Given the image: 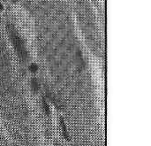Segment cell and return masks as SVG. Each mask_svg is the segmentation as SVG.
I'll return each mask as SVG.
<instances>
[{
	"mask_svg": "<svg viewBox=\"0 0 151 146\" xmlns=\"http://www.w3.org/2000/svg\"><path fill=\"white\" fill-rule=\"evenodd\" d=\"M7 29L9 32V35L11 36V39L13 41V43L14 45V48L16 51L18 52L19 56L22 59H27L28 58V52L27 51L26 47L24 45V41L23 39L17 34L16 30L13 28V27L10 24H7Z\"/></svg>",
	"mask_w": 151,
	"mask_h": 146,
	"instance_id": "1",
	"label": "cell"
},
{
	"mask_svg": "<svg viewBox=\"0 0 151 146\" xmlns=\"http://www.w3.org/2000/svg\"><path fill=\"white\" fill-rule=\"evenodd\" d=\"M59 123H60V126H61L62 133H63L64 137H65L66 140H70V135H69V133H68V130H67L66 125H65V121H64V120L62 118H60Z\"/></svg>",
	"mask_w": 151,
	"mask_h": 146,
	"instance_id": "2",
	"label": "cell"
},
{
	"mask_svg": "<svg viewBox=\"0 0 151 146\" xmlns=\"http://www.w3.org/2000/svg\"><path fill=\"white\" fill-rule=\"evenodd\" d=\"M30 85H31V89L35 93H37L40 90V83L39 81L36 78H32L30 81Z\"/></svg>",
	"mask_w": 151,
	"mask_h": 146,
	"instance_id": "3",
	"label": "cell"
},
{
	"mask_svg": "<svg viewBox=\"0 0 151 146\" xmlns=\"http://www.w3.org/2000/svg\"><path fill=\"white\" fill-rule=\"evenodd\" d=\"M43 108L45 113H46L47 115H50V106H49V104L47 103V101L45 100V97H43Z\"/></svg>",
	"mask_w": 151,
	"mask_h": 146,
	"instance_id": "4",
	"label": "cell"
},
{
	"mask_svg": "<svg viewBox=\"0 0 151 146\" xmlns=\"http://www.w3.org/2000/svg\"><path fill=\"white\" fill-rule=\"evenodd\" d=\"M29 71L32 73H36L38 71V66L36 63H31L29 66Z\"/></svg>",
	"mask_w": 151,
	"mask_h": 146,
	"instance_id": "5",
	"label": "cell"
},
{
	"mask_svg": "<svg viewBox=\"0 0 151 146\" xmlns=\"http://www.w3.org/2000/svg\"><path fill=\"white\" fill-rule=\"evenodd\" d=\"M3 9H4V6H3L2 3L0 2V12H1V11H3Z\"/></svg>",
	"mask_w": 151,
	"mask_h": 146,
	"instance_id": "6",
	"label": "cell"
},
{
	"mask_svg": "<svg viewBox=\"0 0 151 146\" xmlns=\"http://www.w3.org/2000/svg\"><path fill=\"white\" fill-rule=\"evenodd\" d=\"M11 1L13 3H17V1H18V0H11Z\"/></svg>",
	"mask_w": 151,
	"mask_h": 146,
	"instance_id": "7",
	"label": "cell"
},
{
	"mask_svg": "<svg viewBox=\"0 0 151 146\" xmlns=\"http://www.w3.org/2000/svg\"><path fill=\"white\" fill-rule=\"evenodd\" d=\"M55 146H61V145H60V144H56Z\"/></svg>",
	"mask_w": 151,
	"mask_h": 146,
	"instance_id": "8",
	"label": "cell"
}]
</instances>
